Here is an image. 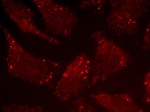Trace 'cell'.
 Segmentation results:
<instances>
[{"mask_svg": "<svg viewBox=\"0 0 150 112\" xmlns=\"http://www.w3.org/2000/svg\"><path fill=\"white\" fill-rule=\"evenodd\" d=\"M2 30L7 43L8 72L20 80L38 86L52 85L59 64L32 55L15 40L7 28L3 26Z\"/></svg>", "mask_w": 150, "mask_h": 112, "instance_id": "obj_1", "label": "cell"}, {"mask_svg": "<svg viewBox=\"0 0 150 112\" xmlns=\"http://www.w3.org/2000/svg\"><path fill=\"white\" fill-rule=\"evenodd\" d=\"M93 37L96 47L95 57L91 62V85L104 81L124 69L129 61L127 53L102 32H95Z\"/></svg>", "mask_w": 150, "mask_h": 112, "instance_id": "obj_2", "label": "cell"}, {"mask_svg": "<svg viewBox=\"0 0 150 112\" xmlns=\"http://www.w3.org/2000/svg\"><path fill=\"white\" fill-rule=\"evenodd\" d=\"M91 62L85 54L78 56L68 65L55 89V95L61 101H67L79 94L91 78Z\"/></svg>", "mask_w": 150, "mask_h": 112, "instance_id": "obj_3", "label": "cell"}, {"mask_svg": "<svg viewBox=\"0 0 150 112\" xmlns=\"http://www.w3.org/2000/svg\"><path fill=\"white\" fill-rule=\"evenodd\" d=\"M33 2L40 12L48 30L57 35L69 37L76 26L77 18L69 8L48 0H35Z\"/></svg>", "mask_w": 150, "mask_h": 112, "instance_id": "obj_4", "label": "cell"}, {"mask_svg": "<svg viewBox=\"0 0 150 112\" xmlns=\"http://www.w3.org/2000/svg\"><path fill=\"white\" fill-rule=\"evenodd\" d=\"M107 23L110 28L117 33L133 34L137 30L139 19L144 9L142 1H113Z\"/></svg>", "mask_w": 150, "mask_h": 112, "instance_id": "obj_5", "label": "cell"}, {"mask_svg": "<svg viewBox=\"0 0 150 112\" xmlns=\"http://www.w3.org/2000/svg\"><path fill=\"white\" fill-rule=\"evenodd\" d=\"M1 2L8 16L22 31L37 36L55 45L59 44L58 40L38 29L30 8L16 1L4 0Z\"/></svg>", "mask_w": 150, "mask_h": 112, "instance_id": "obj_6", "label": "cell"}, {"mask_svg": "<svg viewBox=\"0 0 150 112\" xmlns=\"http://www.w3.org/2000/svg\"><path fill=\"white\" fill-rule=\"evenodd\" d=\"M91 97L97 104L110 112H147L134 101L129 94L126 93L101 92Z\"/></svg>", "mask_w": 150, "mask_h": 112, "instance_id": "obj_7", "label": "cell"}, {"mask_svg": "<svg viewBox=\"0 0 150 112\" xmlns=\"http://www.w3.org/2000/svg\"><path fill=\"white\" fill-rule=\"evenodd\" d=\"M41 108L38 106H31L25 104L5 105L2 107V112H40Z\"/></svg>", "mask_w": 150, "mask_h": 112, "instance_id": "obj_8", "label": "cell"}, {"mask_svg": "<svg viewBox=\"0 0 150 112\" xmlns=\"http://www.w3.org/2000/svg\"><path fill=\"white\" fill-rule=\"evenodd\" d=\"M145 95L144 100L145 102L148 104L150 103V70L145 76L144 78V83Z\"/></svg>", "mask_w": 150, "mask_h": 112, "instance_id": "obj_9", "label": "cell"}, {"mask_svg": "<svg viewBox=\"0 0 150 112\" xmlns=\"http://www.w3.org/2000/svg\"><path fill=\"white\" fill-rule=\"evenodd\" d=\"M81 102L78 104L75 112H96L86 105Z\"/></svg>", "mask_w": 150, "mask_h": 112, "instance_id": "obj_10", "label": "cell"}]
</instances>
